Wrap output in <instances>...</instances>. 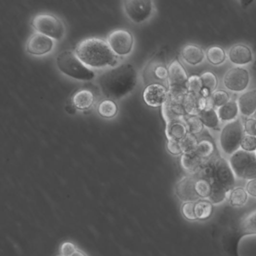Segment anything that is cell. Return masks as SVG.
<instances>
[{"label": "cell", "instance_id": "obj_1", "mask_svg": "<svg viewBox=\"0 0 256 256\" xmlns=\"http://www.w3.org/2000/svg\"><path fill=\"white\" fill-rule=\"evenodd\" d=\"M138 73L130 64L112 67L100 74L98 84L108 100H119L132 92L137 85Z\"/></svg>", "mask_w": 256, "mask_h": 256}, {"label": "cell", "instance_id": "obj_2", "mask_svg": "<svg viewBox=\"0 0 256 256\" xmlns=\"http://www.w3.org/2000/svg\"><path fill=\"white\" fill-rule=\"evenodd\" d=\"M206 180L212 185V192L208 200L212 204L224 202L236 186V176L229 162L220 156L210 160Z\"/></svg>", "mask_w": 256, "mask_h": 256}, {"label": "cell", "instance_id": "obj_3", "mask_svg": "<svg viewBox=\"0 0 256 256\" xmlns=\"http://www.w3.org/2000/svg\"><path fill=\"white\" fill-rule=\"evenodd\" d=\"M78 58L89 68H112L118 62V56L112 52L108 42L100 38H90L79 42L76 49Z\"/></svg>", "mask_w": 256, "mask_h": 256}, {"label": "cell", "instance_id": "obj_4", "mask_svg": "<svg viewBox=\"0 0 256 256\" xmlns=\"http://www.w3.org/2000/svg\"><path fill=\"white\" fill-rule=\"evenodd\" d=\"M58 70L68 77L82 82H89L95 78L94 72L84 65L74 52L66 50L56 58Z\"/></svg>", "mask_w": 256, "mask_h": 256}, {"label": "cell", "instance_id": "obj_5", "mask_svg": "<svg viewBox=\"0 0 256 256\" xmlns=\"http://www.w3.org/2000/svg\"><path fill=\"white\" fill-rule=\"evenodd\" d=\"M244 133V124L240 119L226 124L222 128L220 136V148L222 152L230 156L240 150L245 136Z\"/></svg>", "mask_w": 256, "mask_h": 256}, {"label": "cell", "instance_id": "obj_6", "mask_svg": "<svg viewBox=\"0 0 256 256\" xmlns=\"http://www.w3.org/2000/svg\"><path fill=\"white\" fill-rule=\"evenodd\" d=\"M229 164L239 179L252 180L256 179V154L238 150L229 158Z\"/></svg>", "mask_w": 256, "mask_h": 256}, {"label": "cell", "instance_id": "obj_7", "mask_svg": "<svg viewBox=\"0 0 256 256\" xmlns=\"http://www.w3.org/2000/svg\"><path fill=\"white\" fill-rule=\"evenodd\" d=\"M32 26L37 32L52 40L60 41L65 36L66 28L62 20L52 14H41L35 16L32 20Z\"/></svg>", "mask_w": 256, "mask_h": 256}, {"label": "cell", "instance_id": "obj_8", "mask_svg": "<svg viewBox=\"0 0 256 256\" xmlns=\"http://www.w3.org/2000/svg\"><path fill=\"white\" fill-rule=\"evenodd\" d=\"M252 235H256V208L246 214L240 220L229 244L230 256H239L238 246L241 239Z\"/></svg>", "mask_w": 256, "mask_h": 256}, {"label": "cell", "instance_id": "obj_9", "mask_svg": "<svg viewBox=\"0 0 256 256\" xmlns=\"http://www.w3.org/2000/svg\"><path fill=\"white\" fill-rule=\"evenodd\" d=\"M124 8L132 22L142 24L152 16L154 2L150 0H128L124 2Z\"/></svg>", "mask_w": 256, "mask_h": 256}, {"label": "cell", "instance_id": "obj_10", "mask_svg": "<svg viewBox=\"0 0 256 256\" xmlns=\"http://www.w3.org/2000/svg\"><path fill=\"white\" fill-rule=\"evenodd\" d=\"M107 42L112 52L120 56L130 54L134 46L133 36L127 30H115L109 34Z\"/></svg>", "mask_w": 256, "mask_h": 256}, {"label": "cell", "instance_id": "obj_11", "mask_svg": "<svg viewBox=\"0 0 256 256\" xmlns=\"http://www.w3.org/2000/svg\"><path fill=\"white\" fill-rule=\"evenodd\" d=\"M223 83L224 86L232 92H242L248 88L250 74L245 68L234 67L224 74Z\"/></svg>", "mask_w": 256, "mask_h": 256}, {"label": "cell", "instance_id": "obj_12", "mask_svg": "<svg viewBox=\"0 0 256 256\" xmlns=\"http://www.w3.org/2000/svg\"><path fill=\"white\" fill-rule=\"evenodd\" d=\"M168 97V89L160 84H151L144 89L143 98L150 107H162Z\"/></svg>", "mask_w": 256, "mask_h": 256}, {"label": "cell", "instance_id": "obj_13", "mask_svg": "<svg viewBox=\"0 0 256 256\" xmlns=\"http://www.w3.org/2000/svg\"><path fill=\"white\" fill-rule=\"evenodd\" d=\"M196 176H184L176 184L175 188L176 197L184 202H196L200 200L196 191Z\"/></svg>", "mask_w": 256, "mask_h": 256}, {"label": "cell", "instance_id": "obj_14", "mask_svg": "<svg viewBox=\"0 0 256 256\" xmlns=\"http://www.w3.org/2000/svg\"><path fill=\"white\" fill-rule=\"evenodd\" d=\"M54 46V40L40 32H36L28 40L26 50L34 56H43L50 53Z\"/></svg>", "mask_w": 256, "mask_h": 256}, {"label": "cell", "instance_id": "obj_15", "mask_svg": "<svg viewBox=\"0 0 256 256\" xmlns=\"http://www.w3.org/2000/svg\"><path fill=\"white\" fill-rule=\"evenodd\" d=\"M187 114L198 116L206 108L211 107L209 98H205L202 94L188 92L182 103Z\"/></svg>", "mask_w": 256, "mask_h": 256}, {"label": "cell", "instance_id": "obj_16", "mask_svg": "<svg viewBox=\"0 0 256 256\" xmlns=\"http://www.w3.org/2000/svg\"><path fill=\"white\" fill-rule=\"evenodd\" d=\"M162 114L166 124H170L175 121H182L188 115L182 104L174 102L168 98L162 106Z\"/></svg>", "mask_w": 256, "mask_h": 256}, {"label": "cell", "instance_id": "obj_17", "mask_svg": "<svg viewBox=\"0 0 256 256\" xmlns=\"http://www.w3.org/2000/svg\"><path fill=\"white\" fill-rule=\"evenodd\" d=\"M168 86H186L188 76L184 67L178 60H175L168 67Z\"/></svg>", "mask_w": 256, "mask_h": 256}, {"label": "cell", "instance_id": "obj_18", "mask_svg": "<svg viewBox=\"0 0 256 256\" xmlns=\"http://www.w3.org/2000/svg\"><path fill=\"white\" fill-rule=\"evenodd\" d=\"M228 59L234 65H247L252 61V53L251 49L245 44H235L229 50Z\"/></svg>", "mask_w": 256, "mask_h": 256}, {"label": "cell", "instance_id": "obj_19", "mask_svg": "<svg viewBox=\"0 0 256 256\" xmlns=\"http://www.w3.org/2000/svg\"><path fill=\"white\" fill-rule=\"evenodd\" d=\"M238 108L241 114L244 116L254 115L256 112V90H251L244 92L238 98Z\"/></svg>", "mask_w": 256, "mask_h": 256}, {"label": "cell", "instance_id": "obj_20", "mask_svg": "<svg viewBox=\"0 0 256 256\" xmlns=\"http://www.w3.org/2000/svg\"><path fill=\"white\" fill-rule=\"evenodd\" d=\"M205 160L196 152H186L181 155L180 164L182 169L190 175H196L202 168Z\"/></svg>", "mask_w": 256, "mask_h": 256}, {"label": "cell", "instance_id": "obj_21", "mask_svg": "<svg viewBox=\"0 0 256 256\" xmlns=\"http://www.w3.org/2000/svg\"><path fill=\"white\" fill-rule=\"evenodd\" d=\"M182 59L190 65L196 66L202 64L204 59L203 49L196 44H187L181 52Z\"/></svg>", "mask_w": 256, "mask_h": 256}, {"label": "cell", "instance_id": "obj_22", "mask_svg": "<svg viewBox=\"0 0 256 256\" xmlns=\"http://www.w3.org/2000/svg\"><path fill=\"white\" fill-rule=\"evenodd\" d=\"M72 102L78 110H89L95 102V96L90 90H80L73 96Z\"/></svg>", "mask_w": 256, "mask_h": 256}, {"label": "cell", "instance_id": "obj_23", "mask_svg": "<svg viewBox=\"0 0 256 256\" xmlns=\"http://www.w3.org/2000/svg\"><path fill=\"white\" fill-rule=\"evenodd\" d=\"M188 133V130L184 121H175L166 124V134L168 140L170 139L181 142Z\"/></svg>", "mask_w": 256, "mask_h": 256}, {"label": "cell", "instance_id": "obj_24", "mask_svg": "<svg viewBox=\"0 0 256 256\" xmlns=\"http://www.w3.org/2000/svg\"><path fill=\"white\" fill-rule=\"evenodd\" d=\"M239 112L238 102L234 100H230L222 107L218 108L217 114L221 122H230L238 119Z\"/></svg>", "mask_w": 256, "mask_h": 256}, {"label": "cell", "instance_id": "obj_25", "mask_svg": "<svg viewBox=\"0 0 256 256\" xmlns=\"http://www.w3.org/2000/svg\"><path fill=\"white\" fill-rule=\"evenodd\" d=\"M198 116L200 118L204 126L206 128H211V130H218L221 121H220L216 110L214 108H206L204 110H202L198 115Z\"/></svg>", "mask_w": 256, "mask_h": 256}, {"label": "cell", "instance_id": "obj_26", "mask_svg": "<svg viewBox=\"0 0 256 256\" xmlns=\"http://www.w3.org/2000/svg\"><path fill=\"white\" fill-rule=\"evenodd\" d=\"M202 84H203V90L202 94L205 97L208 98L210 96L218 86V79L216 76L211 72H206L200 76Z\"/></svg>", "mask_w": 256, "mask_h": 256}, {"label": "cell", "instance_id": "obj_27", "mask_svg": "<svg viewBox=\"0 0 256 256\" xmlns=\"http://www.w3.org/2000/svg\"><path fill=\"white\" fill-rule=\"evenodd\" d=\"M214 212V204L208 199H200L196 202L194 212L197 220H206L210 218Z\"/></svg>", "mask_w": 256, "mask_h": 256}, {"label": "cell", "instance_id": "obj_28", "mask_svg": "<svg viewBox=\"0 0 256 256\" xmlns=\"http://www.w3.org/2000/svg\"><path fill=\"white\" fill-rule=\"evenodd\" d=\"M248 193L242 187H235L228 196L229 203L234 208L244 206L248 200Z\"/></svg>", "mask_w": 256, "mask_h": 256}, {"label": "cell", "instance_id": "obj_29", "mask_svg": "<svg viewBox=\"0 0 256 256\" xmlns=\"http://www.w3.org/2000/svg\"><path fill=\"white\" fill-rule=\"evenodd\" d=\"M98 112L100 116L102 118H107V119L114 118L118 112V104L114 100H103L98 104Z\"/></svg>", "mask_w": 256, "mask_h": 256}, {"label": "cell", "instance_id": "obj_30", "mask_svg": "<svg viewBox=\"0 0 256 256\" xmlns=\"http://www.w3.org/2000/svg\"><path fill=\"white\" fill-rule=\"evenodd\" d=\"M215 146L212 142L209 139H202L198 142L197 148L194 152L204 160H209L211 157L214 156Z\"/></svg>", "mask_w": 256, "mask_h": 256}, {"label": "cell", "instance_id": "obj_31", "mask_svg": "<svg viewBox=\"0 0 256 256\" xmlns=\"http://www.w3.org/2000/svg\"><path fill=\"white\" fill-rule=\"evenodd\" d=\"M206 58L210 64L215 66L220 65L226 61V52L221 47L212 46L206 52Z\"/></svg>", "mask_w": 256, "mask_h": 256}, {"label": "cell", "instance_id": "obj_32", "mask_svg": "<svg viewBox=\"0 0 256 256\" xmlns=\"http://www.w3.org/2000/svg\"><path fill=\"white\" fill-rule=\"evenodd\" d=\"M196 191L200 199H209L212 192V185L208 180L196 178Z\"/></svg>", "mask_w": 256, "mask_h": 256}, {"label": "cell", "instance_id": "obj_33", "mask_svg": "<svg viewBox=\"0 0 256 256\" xmlns=\"http://www.w3.org/2000/svg\"><path fill=\"white\" fill-rule=\"evenodd\" d=\"M168 98L170 101L179 103V104L184 103L186 96L188 94L186 86H168Z\"/></svg>", "mask_w": 256, "mask_h": 256}, {"label": "cell", "instance_id": "obj_34", "mask_svg": "<svg viewBox=\"0 0 256 256\" xmlns=\"http://www.w3.org/2000/svg\"><path fill=\"white\" fill-rule=\"evenodd\" d=\"M182 121L186 126L188 133L196 136V134H199L203 131L204 126L203 122H202L200 118L198 116L187 115Z\"/></svg>", "mask_w": 256, "mask_h": 256}, {"label": "cell", "instance_id": "obj_35", "mask_svg": "<svg viewBox=\"0 0 256 256\" xmlns=\"http://www.w3.org/2000/svg\"><path fill=\"white\" fill-rule=\"evenodd\" d=\"M212 107L221 108L227 104L230 101V96L226 91L220 90H216L212 95L210 96Z\"/></svg>", "mask_w": 256, "mask_h": 256}, {"label": "cell", "instance_id": "obj_36", "mask_svg": "<svg viewBox=\"0 0 256 256\" xmlns=\"http://www.w3.org/2000/svg\"><path fill=\"white\" fill-rule=\"evenodd\" d=\"M198 142L196 136L191 134V133H188L180 142L181 148H182L184 154L194 152L198 144Z\"/></svg>", "mask_w": 256, "mask_h": 256}, {"label": "cell", "instance_id": "obj_37", "mask_svg": "<svg viewBox=\"0 0 256 256\" xmlns=\"http://www.w3.org/2000/svg\"><path fill=\"white\" fill-rule=\"evenodd\" d=\"M186 88L188 92L202 94V90H203V84H202L200 76H197V74L190 76L188 82H187Z\"/></svg>", "mask_w": 256, "mask_h": 256}, {"label": "cell", "instance_id": "obj_38", "mask_svg": "<svg viewBox=\"0 0 256 256\" xmlns=\"http://www.w3.org/2000/svg\"><path fill=\"white\" fill-rule=\"evenodd\" d=\"M194 205L196 202H184L181 205V212L186 220L190 221L197 220L194 212Z\"/></svg>", "mask_w": 256, "mask_h": 256}, {"label": "cell", "instance_id": "obj_39", "mask_svg": "<svg viewBox=\"0 0 256 256\" xmlns=\"http://www.w3.org/2000/svg\"><path fill=\"white\" fill-rule=\"evenodd\" d=\"M241 149L246 152H254L256 151V136L245 134L240 144Z\"/></svg>", "mask_w": 256, "mask_h": 256}, {"label": "cell", "instance_id": "obj_40", "mask_svg": "<svg viewBox=\"0 0 256 256\" xmlns=\"http://www.w3.org/2000/svg\"><path fill=\"white\" fill-rule=\"evenodd\" d=\"M166 146H167L168 151L172 155L179 156L182 155V154H184L182 148H181L180 142L168 139V140H167Z\"/></svg>", "mask_w": 256, "mask_h": 256}, {"label": "cell", "instance_id": "obj_41", "mask_svg": "<svg viewBox=\"0 0 256 256\" xmlns=\"http://www.w3.org/2000/svg\"><path fill=\"white\" fill-rule=\"evenodd\" d=\"M244 128L246 134L256 136V120L254 118H247L244 121Z\"/></svg>", "mask_w": 256, "mask_h": 256}, {"label": "cell", "instance_id": "obj_42", "mask_svg": "<svg viewBox=\"0 0 256 256\" xmlns=\"http://www.w3.org/2000/svg\"><path fill=\"white\" fill-rule=\"evenodd\" d=\"M154 76L160 80H168V70L163 65H158L155 67L154 70Z\"/></svg>", "mask_w": 256, "mask_h": 256}, {"label": "cell", "instance_id": "obj_43", "mask_svg": "<svg viewBox=\"0 0 256 256\" xmlns=\"http://www.w3.org/2000/svg\"><path fill=\"white\" fill-rule=\"evenodd\" d=\"M77 250H76V246L70 242H64L60 248L61 254L64 256H71Z\"/></svg>", "mask_w": 256, "mask_h": 256}, {"label": "cell", "instance_id": "obj_44", "mask_svg": "<svg viewBox=\"0 0 256 256\" xmlns=\"http://www.w3.org/2000/svg\"><path fill=\"white\" fill-rule=\"evenodd\" d=\"M246 191L248 196L256 198V179L248 180L246 186Z\"/></svg>", "mask_w": 256, "mask_h": 256}, {"label": "cell", "instance_id": "obj_45", "mask_svg": "<svg viewBox=\"0 0 256 256\" xmlns=\"http://www.w3.org/2000/svg\"><path fill=\"white\" fill-rule=\"evenodd\" d=\"M71 256H88L85 253L82 252V251H79V250H77L74 254H72Z\"/></svg>", "mask_w": 256, "mask_h": 256}, {"label": "cell", "instance_id": "obj_46", "mask_svg": "<svg viewBox=\"0 0 256 256\" xmlns=\"http://www.w3.org/2000/svg\"><path fill=\"white\" fill-rule=\"evenodd\" d=\"M253 116H254V119L256 120V113L254 114V115H253Z\"/></svg>", "mask_w": 256, "mask_h": 256}, {"label": "cell", "instance_id": "obj_47", "mask_svg": "<svg viewBox=\"0 0 256 256\" xmlns=\"http://www.w3.org/2000/svg\"><path fill=\"white\" fill-rule=\"evenodd\" d=\"M254 70H256V62H254Z\"/></svg>", "mask_w": 256, "mask_h": 256}, {"label": "cell", "instance_id": "obj_48", "mask_svg": "<svg viewBox=\"0 0 256 256\" xmlns=\"http://www.w3.org/2000/svg\"></svg>", "mask_w": 256, "mask_h": 256}]
</instances>
